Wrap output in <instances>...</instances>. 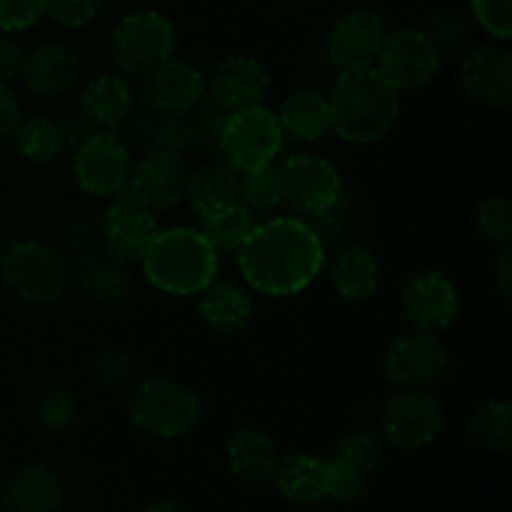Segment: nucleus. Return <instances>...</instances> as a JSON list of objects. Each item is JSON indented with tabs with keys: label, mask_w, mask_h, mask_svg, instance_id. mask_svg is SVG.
Masks as SVG:
<instances>
[{
	"label": "nucleus",
	"mask_w": 512,
	"mask_h": 512,
	"mask_svg": "<svg viewBox=\"0 0 512 512\" xmlns=\"http://www.w3.org/2000/svg\"><path fill=\"white\" fill-rule=\"evenodd\" d=\"M23 55L25 53L18 40L10 38L8 33H0V83L8 85L10 80L18 78Z\"/></svg>",
	"instance_id": "47"
},
{
	"label": "nucleus",
	"mask_w": 512,
	"mask_h": 512,
	"mask_svg": "<svg viewBox=\"0 0 512 512\" xmlns=\"http://www.w3.org/2000/svg\"><path fill=\"white\" fill-rule=\"evenodd\" d=\"M5 512H58L63 505V485L48 465H25L3 488Z\"/></svg>",
	"instance_id": "25"
},
{
	"label": "nucleus",
	"mask_w": 512,
	"mask_h": 512,
	"mask_svg": "<svg viewBox=\"0 0 512 512\" xmlns=\"http://www.w3.org/2000/svg\"><path fill=\"white\" fill-rule=\"evenodd\" d=\"M460 88L485 108L505 110L512 105V55L498 45L475 48L460 63Z\"/></svg>",
	"instance_id": "18"
},
{
	"label": "nucleus",
	"mask_w": 512,
	"mask_h": 512,
	"mask_svg": "<svg viewBox=\"0 0 512 512\" xmlns=\"http://www.w3.org/2000/svg\"><path fill=\"white\" fill-rule=\"evenodd\" d=\"M48 0H0V33H23L45 20Z\"/></svg>",
	"instance_id": "43"
},
{
	"label": "nucleus",
	"mask_w": 512,
	"mask_h": 512,
	"mask_svg": "<svg viewBox=\"0 0 512 512\" xmlns=\"http://www.w3.org/2000/svg\"><path fill=\"white\" fill-rule=\"evenodd\" d=\"M473 23L498 40L512 38V0H468Z\"/></svg>",
	"instance_id": "42"
},
{
	"label": "nucleus",
	"mask_w": 512,
	"mask_h": 512,
	"mask_svg": "<svg viewBox=\"0 0 512 512\" xmlns=\"http://www.w3.org/2000/svg\"><path fill=\"white\" fill-rule=\"evenodd\" d=\"M330 285L348 303L368 300L380 285V263L365 245H348L333 258L328 270Z\"/></svg>",
	"instance_id": "27"
},
{
	"label": "nucleus",
	"mask_w": 512,
	"mask_h": 512,
	"mask_svg": "<svg viewBox=\"0 0 512 512\" xmlns=\"http://www.w3.org/2000/svg\"><path fill=\"white\" fill-rule=\"evenodd\" d=\"M333 458L363 470L365 475H373L383 465L385 458V440L378 430L370 428H353L340 435L335 443Z\"/></svg>",
	"instance_id": "35"
},
{
	"label": "nucleus",
	"mask_w": 512,
	"mask_h": 512,
	"mask_svg": "<svg viewBox=\"0 0 512 512\" xmlns=\"http://www.w3.org/2000/svg\"><path fill=\"white\" fill-rule=\"evenodd\" d=\"M75 413H78V395L65 385L45 390L43 398L38 400V408H35L40 428L48 430V433H63L75 420Z\"/></svg>",
	"instance_id": "38"
},
{
	"label": "nucleus",
	"mask_w": 512,
	"mask_h": 512,
	"mask_svg": "<svg viewBox=\"0 0 512 512\" xmlns=\"http://www.w3.org/2000/svg\"><path fill=\"white\" fill-rule=\"evenodd\" d=\"M225 468L248 488H260L273 480L275 468L280 463V453L275 440L260 428H238L225 440Z\"/></svg>",
	"instance_id": "22"
},
{
	"label": "nucleus",
	"mask_w": 512,
	"mask_h": 512,
	"mask_svg": "<svg viewBox=\"0 0 512 512\" xmlns=\"http://www.w3.org/2000/svg\"><path fill=\"white\" fill-rule=\"evenodd\" d=\"M185 198L198 215L238 203V173L223 160H210V163L200 165L193 175H188Z\"/></svg>",
	"instance_id": "29"
},
{
	"label": "nucleus",
	"mask_w": 512,
	"mask_h": 512,
	"mask_svg": "<svg viewBox=\"0 0 512 512\" xmlns=\"http://www.w3.org/2000/svg\"><path fill=\"white\" fill-rule=\"evenodd\" d=\"M283 128L278 113L268 105L228 110L215 133V153L225 165L240 173L253 165L270 163L283 150Z\"/></svg>",
	"instance_id": "6"
},
{
	"label": "nucleus",
	"mask_w": 512,
	"mask_h": 512,
	"mask_svg": "<svg viewBox=\"0 0 512 512\" xmlns=\"http://www.w3.org/2000/svg\"><path fill=\"white\" fill-rule=\"evenodd\" d=\"M273 85V75L253 55H225L210 78V95L225 110L248 108L263 103Z\"/></svg>",
	"instance_id": "20"
},
{
	"label": "nucleus",
	"mask_w": 512,
	"mask_h": 512,
	"mask_svg": "<svg viewBox=\"0 0 512 512\" xmlns=\"http://www.w3.org/2000/svg\"><path fill=\"white\" fill-rule=\"evenodd\" d=\"M143 275L155 290L178 298H193L218 278V250L200 230L188 225L160 228L140 258Z\"/></svg>",
	"instance_id": "3"
},
{
	"label": "nucleus",
	"mask_w": 512,
	"mask_h": 512,
	"mask_svg": "<svg viewBox=\"0 0 512 512\" xmlns=\"http://www.w3.org/2000/svg\"><path fill=\"white\" fill-rule=\"evenodd\" d=\"M425 35L435 43L440 53H463L473 43V20L460 8L443 5L435 8L425 20Z\"/></svg>",
	"instance_id": "34"
},
{
	"label": "nucleus",
	"mask_w": 512,
	"mask_h": 512,
	"mask_svg": "<svg viewBox=\"0 0 512 512\" xmlns=\"http://www.w3.org/2000/svg\"><path fill=\"white\" fill-rule=\"evenodd\" d=\"M73 260L48 240H15L0 255V280L20 300L50 305L70 288Z\"/></svg>",
	"instance_id": "4"
},
{
	"label": "nucleus",
	"mask_w": 512,
	"mask_h": 512,
	"mask_svg": "<svg viewBox=\"0 0 512 512\" xmlns=\"http://www.w3.org/2000/svg\"><path fill=\"white\" fill-rule=\"evenodd\" d=\"M90 370L93 378L110 390H130L138 383V363L123 348H103L90 363Z\"/></svg>",
	"instance_id": "36"
},
{
	"label": "nucleus",
	"mask_w": 512,
	"mask_h": 512,
	"mask_svg": "<svg viewBox=\"0 0 512 512\" xmlns=\"http://www.w3.org/2000/svg\"><path fill=\"white\" fill-rule=\"evenodd\" d=\"M188 175L183 155L150 148L130 168L125 190L153 213H168L185 200Z\"/></svg>",
	"instance_id": "15"
},
{
	"label": "nucleus",
	"mask_w": 512,
	"mask_h": 512,
	"mask_svg": "<svg viewBox=\"0 0 512 512\" xmlns=\"http://www.w3.org/2000/svg\"><path fill=\"white\" fill-rule=\"evenodd\" d=\"M83 512H98V510H83Z\"/></svg>",
	"instance_id": "51"
},
{
	"label": "nucleus",
	"mask_w": 512,
	"mask_h": 512,
	"mask_svg": "<svg viewBox=\"0 0 512 512\" xmlns=\"http://www.w3.org/2000/svg\"><path fill=\"white\" fill-rule=\"evenodd\" d=\"M143 512H188V510H185L183 505L173 498H158V500H153V503H150Z\"/></svg>",
	"instance_id": "49"
},
{
	"label": "nucleus",
	"mask_w": 512,
	"mask_h": 512,
	"mask_svg": "<svg viewBox=\"0 0 512 512\" xmlns=\"http://www.w3.org/2000/svg\"><path fill=\"white\" fill-rule=\"evenodd\" d=\"M365 488H368V475L363 470L353 468V465L343 463V460L333 458L328 460L325 468V500L333 503L348 505L363 498Z\"/></svg>",
	"instance_id": "39"
},
{
	"label": "nucleus",
	"mask_w": 512,
	"mask_h": 512,
	"mask_svg": "<svg viewBox=\"0 0 512 512\" xmlns=\"http://www.w3.org/2000/svg\"><path fill=\"white\" fill-rule=\"evenodd\" d=\"M195 310L205 328L218 335L243 333L253 320V300L248 288L225 278H215L195 295Z\"/></svg>",
	"instance_id": "23"
},
{
	"label": "nucleus",
	"mask_w": 512,
	"mask_h": 512,
	"mask_svg": "<svg viewBox=\"0 0 512 512\" xmlns=\"http://www.w3.org/2000/svg\"><path fill=\"white\" fill-rule=\"evenodd\" d=\"M445 410L430 390H395L380 410L383 440L393 448L415 453L443 435Z\"/></svg>",
	"instance_id": "9"
},
{
	"label": "nucleus",
	"mask_w": 512,
	"mask_h": 512,
	"mask_svg": "<svg viewBox=\"0 0 512 512\" xmlns=\"http://www.w3.org/2000/svg\"><path fill=\"white\" fill-rule=\"evenodd\" d=\"M308 0H283V5H288V8H300V5H305Z\"/></svg>",
	"instance_id": "50"
},
{
	"label": "nucleus",
	"mask_w": 512,
	"mask_h": 512,
	"mask_svg": "<svg viewBox=\"0 0 512 512\" xmlns=\"http://www.w3.org/2000/svg\"><path fill=\"white\" fill-rule=\"evenodd\" d=\"M330 130L343 143L373 145L388 138L403 115V98L378 68L340 70L328 95Z\"/></svg>",
	"instance_id": "2"
},
{
	"label": "nucleus",
	"mask_w": 512,
	"mask_h": 512,
	"mask_svg": "<svg viewBox=\"0 0 512 512\" xmlns=\"http://www.w3.org/2000/svg\"><path fill=\"white\" fill-rule=\"evenodd\" d=\"M55 125H58L60 140H63V150H68V153L78 150L95 133V125L80 110H70L63 118L55 120Z\"/></svg>",
	"instance_id": "45"
},
{
	"label": "nucleus",
	"mask_w": 512,
	"mask_h": 512,
	"mask_svg": "<svg viewBox=\"0 0 512 512\" xmlns=\"http://www.w3.org/2000/svg\"><path fill=\"white\" fill-rule=\"evenodd\" d=\"M468 438L480 450L505 455L512 448V405L505 398L485 400L473 410L468 423Z\"/></svg>",
	"instance_id": "30"
},
{
	"label": "nucleus",
	"mask_w": 512,
	"mask_h": 512,
	"mask_svg": "<svg viewBox=\"0 0 512 512\" xmlns=\"http://www.w3.org/2000/svg\"><path fill=\"white\" fill-rule=\"evenodd\" d=\"M238 193L240 203L250 210L278 208L280 203H285L283 170H280V165H275V160L253 165L248 170H240Z\"/></svg>",
	"instance_id": "33"
},
{
	"label": "nucleus",
	"mask_w": 512,
	"mask_h": 512,
	"mask_svg": "<svg viewBox=\"0 0 512 512\" xmlns=\"http://www.w3.org/2000/svg\"><path fill=\"white\" fill-rule=\"evenodd\" d=\"M70 285L93 303H120L133 288V268L123 255L105 245H93L73 263Z\"/></svg>",
	"instance_id": "19"
},
{
	"label": "nucleus",
	"mask_w": 512,
	"mask_h": 512,
	"mask_svg": "<svg viewBox=\"0 0 512 512\" xmlns=\"http://www.w3.org/2000/svg\"><path fill=\"white\" fill-rule=\"evenodd\" d=\"M400 308L413 330L443 333L460 318V295L443 270L418 268L400 285Z\"/></svg>",
	"instance_id": "13"
},
{
	"label": "nucleus",
	"mask_w": 512,
	"mask_h": 512,
	"mask_svg": "<svg viewBox=\"0 0 512 512\" xmlns=\"http://www.w3.org/2000/svg\"><path fill=\"white\" fill-rule=\"evenodd\" d=\"M253 225L255 223L253 215H250V208H245L240 200L200 215V233L205 235V240L218 253H233V250L238 253V248L245 243Z\"/></svg>",
	"instance_id": "31"
},
{
	"label": "nucleus",
	"mask_w": 512,
	"mask_h": 512,
	"mask_svg": "<svg viewBox=\"0 0 512 512\" xmlns=\"http://www.w3.org/2000/svg\"><path fill=\"white\" fill-rule=\"evenodd\" d=\"M128 418L135 430L158 440H178L200 420V400L173 378H145L130 388Z\"/></svg>",
	"instance_id": "5"
},
{
	"label": "nucleus",
	"mask_w": 512,
	"mask_h": 512,
	"mask_svg": "<svg viewBox=\"0 0 512 512\" xmlns=\"http://www.w3.org/2000/svg\"><path fill=\"white\" fill-rule=\"evenodd\" d=\"M493 280H495V290H498L503 305L505 308H510V303H512V248L510 245L500 248L498 258H495Z\"/></svg>",
	"instance_id": "48"
},
{
	"label": "nucleus",
	"mask_w": 512,
	"mask_h": 512,
	"mask_svg": "<svg viewBox=\"0 0 512 512\" xmlns=\"http://www.w3.org/2000/svg\"><path fill=\"white\" fill-rule=\"evenodd\" d=\"M10 140H13L20 158L33 165L53 163L63 153L58 125H55L53 118H45V115H30V118L20 120Z\"/></svg>",
	"instance_id": "32"
},
{
	"label": "nucleus",
	"mask_w": 512,
	"mask_h": 512,
	"mask_svg": "<svg viewBox=\"0 0 512 512\" xmlns=\"http://www.w3.org/2000/svg\"><path fill=\"white\" fill-rule=\"evenodd\" d=\"M208 83L200 68L180 58H168L143 75L140 98L153 115H190L200 108Z\"/></svg>",
	"instance_id": "14"
},
{
	"label": "nucleus",
	"mask_w": 512,
	"mask_h": 512,
	"mask_svg": "<svg viewBox=\"0 0 512 512\" xmlns=\"http://www.w3.org/2000/svg\"><path fill=\"white\" fill-rule=\"evenodd\" d=\"M110 58L123 75H140L173 58L175 25L160 10L145 8L125 13L110 30Z\"/></svg>",
	"instance_id": "7"
},
{
	"label": "nucleus",
	"mask_w": 512,
	"mask_h": 512,
	"mask_svg": "<svg viewBox=\"0 0 512 512\" xmlns=\"http://www.w3.org/2000/svg\"><path fill=\"white\" fill-rule=\"evenodd\" d=\"M450 350L438 333L410 330L385 348L380 373L395 390H428L445 378Z\"/></svg>",
	"instance_id": "8"
},
{
	"label": "nucleus",
	"mask_w": 512,
	"mask_h": 512,
	"mask_svg": "<svg viewBox=\"0 0 512 512\" xmlns=\"http://www.w3.org/2000/svg\"><path fill=\"white\" fill-rule=\"evenodd\" d=\"M388 30V20L378 10H348L335 20L328 33L330 63L338 70L375 68Z\"/></svg>",
	"instance_id": "16"
},
{
	"label": "nucleus",
	"mask_w": 512,
	"mask_h": 512,
	"mask_svg": "<svg viewBox=\"0 0 512 512\" xmlns=\"http://www.w3.org/2000/svg\"><path fill=\"white\" fill-rule=\"evenodd\" d=\"M278 123L288 138L298 143H315L330 133L328 95L318 90H298L288 95L278 113Z\"/></svg>",
	"instance_id": "28"
},
{
	"label": "nucleus",
	"mask_w": 512,
	"mask_h": 512,
	"mask_svg": "<svg viewBox=\"0 0 512 512\" xmlns=\"http://www.w3.org/2000/svg\"><path fill=\"white\" fill-rule=\"evenodd\" d=\"M80 58L65 43H40L23 55L20 78L25 88L43 98L70 93L80 80Z\"/></svg>",
	"instance_id": "21"
},
{
	"label": "nucleus",
	"mask_w": 512,
	"mask_h": 512,
	"mask_svg": "<svg viewBox=\"0 0 512 512\" xmlns=\"http://www.w3.org/2000/svg\"><path fill=\"white\" fill-rule=\"evenodd\" d=\"M153 148L168 150V153L185 155L190 148H195V125L190 123L188 115H158V120L150 128Z\"/></svg>",
	"instance_id": "40"
},
{
	"label": "nucleus",
	"mask_w": 512,
	"mask_h": 512,
	"mask_svg": "<svg viewBox=\"0 0 512 512\" xmlns=\"http://www.w3.org/2000/svg\"><path fill=\"white\" fill-rule=\"evenodd\" d=\"M475 230L488 243L505 248L512 243V205L505 195H488L475 208Z\"/></svg>",
	"instance_id": "37"
},
{
	"label": "nucleus",
	"mask_w": 512,
	"mask_h": 512,
	"mask_svg": "<svg viewBox=\"0 0 512 512\" xmlns=\"http://www.w3.org/2000/svg\"><path fill=\"white\" fill-rule=\"evenodd\" d=\"M285 183V203L300 215L325 218L338 210L343 200V175L338 165L320 153H295L280 165Z\"/></svg>",
	"instance_id": "10"
},
{
	"label": "nucleus",
	"mask_w": 512,
	"mask_h": 512,
	"mask_svg": "<svg viewBox=\"0 0 512 512\" xmlns=\"http://www.w3.org/2000/svg\"><path fill=\"white\" fill-rule=\"evenodd\" d=\"M325 468L328 460L313 453H290L280 458L270 483L288 503L310 508L325 500Z\"/></svg>",
	"instance_id": "26"
},
{
	"label": "nucleus",
	"mask_w": 512,
	"mask_h": 512,
	"mask_svg": "<svg viewBox=\"0 0 512 512\" xmlns=\"http://www.w3.org/2000/svg\"><path fill=\"white\" fill-rule=\"evenodd\" d=\"M103 10V0H48L45 18L58 28L83 30L93 23Z\"/></svg>",
	"instance_id": "41"
},
{
	"label": "nucleus",
	"mask_w": 512,
	"mask_h": 512,
	"mask_svg": "<svg viewBox=\"0 0 512 512\" xmlns=\"http://www.w3.org/2000/svg\"><path fill=\"white\" fill-rule=\"evenodd\" d=\"M158 230V213L145 208L128 190L113 195L110 205L105 208L103 220H100V235H103L105 248L123 255L130 263L143 258Z\"/></svg>",
	"instance_id": "17"
},
{
	"label": "nucleus",
	"mask_w": 512,
	"mask_h": 512,
	"mask_svg": "<svg viewBox=\"0 0 512 512\" xmlns=\"http://www.w3.org/2000/svg\"><path fill=\"white\" fill-rule=\"evenodd\" d=\"M130 168V148L115 130H95L78 150H73L75 183L93 198H113L123 193Z\"/></svg>",
	"instance_id": "12"
},
{
	"label": "nucleus",
	"mask_w": 512,
	"mask_h": 512,
	"mask_svg": "<svg viewBox=\"0 0 512 512\" xmlns=\"http://www.w3.org/2000/svg\"><path fill=\"white\" fill-rule=\"evenodd\" d=\"M20 120H23V108H20L18 95L10 85L0 83V143H8L13 138Z\"/></svg>",
	"instance_id": "46"
},
{
	"label": "nucleus",
	"mask_w": 512,
	"mask_h": 512,
	"mask_svg": "<svg viewBox=\"0 0 512 512\" xmlns=\"http://www.w3.org/2000/svg\"><path fill=\"white\" fill-rule=\"evenodd\" d=\"M325 268V245L303 218H273L253 225L238 248L245 285L268 298H290L318 280Z\"/></svg>",
	"instance_id": "1"
},
{
	"label": "nucleus",
	"mask_w": 512,
	"mask_h": 512,
	"mask_svg": "<svg viewBox=\"0 0 512 512\" xmlns=\"http://www.w3.org/2000/svg\"><path fill=\"white\" fill-rule=\"evenodd\" d=\"M60 245L58 248L63 250L65 255L75 253L78 258L80 253L90 250L95 245V235L100 233V223H95L90 218V213L80 210V213H70L68 218L60 223Z\"/></svg>",
	"instance_id": "44"
},
{
	"label": "nucleus",
	"mask_w": 512,
	"mask_h": 512,
	"mask_svg": "<svg viewBox=\"0 0 512 512\" xmlns=\"http://www.w3.org/2000/svg\"><path fill=\"white\" fill-rule=\"evenodd\" d=\"M378 73L395 90H423L438 78L443 68V53L420 28L388 30L385 43L375 60Z\"/></svg>",
	"instance_id": "11"
},
{
	"label": "nucleus",
	"mask_w": 512,
	"mask_h": 512,
	"mask_svg": "<svg viewBox=\"0 0 512 512\" xmlns=\"http://www.w3.org/2000/svg\"><path fill=\"white\" fill-rule=\"evenodd\" d=\"M135 90L120 73H100L80 93L78 110L95 130H118L133 115Z\"/></svg>",
	"instance_id": "24"
}]
</instances>
